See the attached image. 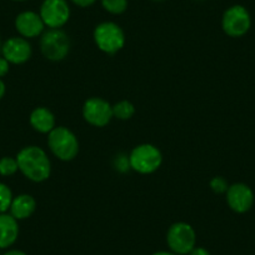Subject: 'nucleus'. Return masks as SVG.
Segmentation results:
<instances>
[{
	"label": "nucleus",
	"instance_id": "obj_18",
	"mask_svg": "<svg viewBox=\"0 0 255 255\" xmlns=\"http://www.w3.org/2000/svg\"><path fill=\"white\" fill-rule=\"evenodd\" d=\"M18 170H19V166H18V161H16V158L4 156V158L0 159V175L10 176V175H14Z\"/></svg>",
	"mask_w": 255,
	"mask_h": 255
},
{
	"label": "nucleus",
	"instance_id": "obj_28",
	"mask_svg": "<svg viewBox=\"0 0 255 255\" xmlns=\"http://www.w3.org/2000/svg\"><path fill=\"white\" fill-rule=\"evenodd\" d=\"M0 53H1V43H0Z\"/></svg>",
	"mask_w": 255,
	"mask_h": 255
},
{
	"label": "nucleus",
	"instance_id": "obj_17",
	"mask_svg": "<svg viewBox=\"0 0 255 255\" xmlns=\"http://www.w3.org/2000/svg\"><path fill=\"white\" fill-rule=\"evenodd\" d=\"M102 5L108 13L120 15L128 8V0H102Z\"/></svg>",
	"mask_w": 255,
	"mask_h": 255
},
{
	"label": "nucleus",
	"instance_id": "obj_19",
	"mask_svg": "<svg viewBox=\"0 0 255 255\" xmlns=\"http://www.w3.org/2000/svg\"><path fill=\"white\" fill-rule=\"evenodd\" d=\"M13 199V193H11L10 188L5 184L0 183V214H3L6 210L10 209Z\"/></svg>",
	"mask_w": 255,
	"mask_h": 255
},
{
	"label": "nucleus",
	"instance_id": "obj_23",
	"mask_svg": "<svg viewBox=\"0 0 255 255\" xmlns=\"http://www.w3.org/2000/svg\"><path fill=\"white\" fill-rule=\"evenodd\" d=\"M188 255H210V253L208 252L205 248H202V247H195L194 249L191 250L190 253H189Z\"/></svg>",
	"mask_w": 255,
	"mask_h": 255
},
{
	"label": "nucleus",
	"instance_id": "obj_22",
	"mask_svg": "<svg viewBox=\"0 0 255 255\" xmlns=\"http://www.w3.org/2000/svg\"><path fill=\"white\" fill-rule=\"evenodd\" d=\"M73 4L80 6V8H88V6L93 5L97 0H70Z\"/></svg>",
	"mask_w": 255,
	"mask_h": 255
},
{
	"label": "nucleus",
	"instance_id": "obj_11",
	"mask_svg": "<svg viewBox=\"0 0 255 255\" xmlns=\"http://www.w3.org/2000/svg\"><path fill=\"white\" fill-rule=\"evenodd\" d=\"M31 53V45L25 38L13 36L1 45L3 58H5L10 64L26 63L30 59Z\"/></svg>",
	"mask_w": 255,
	"mask_h": 255
},
{
	"label": "nucleus",
	"instance_id": "obj_7",
	"mask_svg": "<svg viewBox=\"0 0 255 255\" xmlns=\"http://www.w3.org/2000/svg\"><path fill=\"white\" fill-rule=\"evenodd\" d=\"M252 26V18L248 9L243 5H233L224 11L222 28L230 38H242Z\"/></svg>",
	"mask_w": 255,
	"mask_h": 255
},
{
	"label": "nucleus",
	"instance_id": "obj_14",
	"mask_svg": "<svg viewBox=\"0 0 255 255\" xmlns=\"http://www.w3.org/2000/svg\"><path fill=\"white\" fill-rule=\"evenodd\" d=\"M30 125L34 130L49 134L55 128V117L48 108H35L30 114Z\"/></svg>",
	"mask_w": 255,
	"mask_h": 255
},
{
	"label": "nucleus",
	"instance_id": "obj_4",
	"mask_svg": "<svg viewBox=\"0 0 255 255\" xmlns=\"http://www.w3.org/2000/svg\"><path fill=\"white\" fill-rule=\"evenodd\" d=\"M163 163L161 151L151 144H140L131 150L129 165L139 174H151L158 170Z\"/></svg>",
	"mask_w": 255,
	"mask_h": 255
},
{
	"label": "nucleus",
	"instance_id": "obj_26",
	"mask_svg": "<svg viewBox=\"0 0 255 255\" xmlns=\"http://www.w3.org/2000/svg\"><path fill=\"white\" fill-rule=\"evenodd\" d=\"M151 255H178V254H175V253H173V252H164L163 250V252H156Z\"/></svg>",
	"mask_w": 255,
	"mask_h": 255
},
{
	"label": "nucleus",
	"instance_id": "obj_10",
	"mask_svg": "<svg viewBox=\"0 0 255 255\" xmlns=\"http://www.w3.org/2000/svg\"><path fill=\"white\" fill-rule=\"evenodd\" d=\"M225 195L229 208L238 214L249 212L254 204V191L244 183H234L229 185Z\"/></svg>",
	"mask_w": 255,
	"mask_h": 255
},
{
	"label": "nucleus",
	"instance_id": "obj_6",
	"mask_svg": "<svg viewBox=\"0 0 255 255\" xmlns=\"http://www.w3.org/2000/svg\"><path fill=\"white\" fill-rule=\"evenodd\" d=\"M40 51L50 61H60L70 51V40L61 29H49L41 35Z\"/></svg>",
	"mask_w": 255,
	"mask_h": 255
},
{
	"label": "nucleus",
	"instance_id": "obj_20",
	"mask_svg": "<svg viewBox=\"0 0 255 255\" xmlns=\"http://www.w3.org/2000/svg\"><path fill=\"white\" fill-rule=\"evenodd\" d=\"M210 188L217 194H223V193H227L229 184H228V181L223 176H215L210 181Z\"/></svg>",
	"mask_w": 255,
	"mask_h": 255
},
{
	"label": "nucleus",
	"instance_id": "obj_12",
	"mask_svg": "<svg viewBox=\"0 0 255 255\" xmlns=\"http://www.w3.org/2000/svg\"><path fill=\"white\" fill-rule=\"evenodd\" d=\"M15 28L23 38L31 39L43 34L45 24L38 13L28 10L16 16Z\"/></svg>",
	"mask_w": 255,
	"mask_h": 255
},
{
	"label": "nucleus",
	"instance_id": "obj_24",
	"mask_svg": "<svg viewBox=\"0 0 255 255\" xmlns=\"http://www.w3.org/2000/svg\"><path fill=\"white\" fill-rule=\"evenodd\" d=\"M3 255H26V254L24 252H21V250L14 249V250H8V252L4 253Z\"/></svg>",
	"mask_w": 255,
	"mask_h": 255
},
{
	"label": "nucleus",
	"instance_id": "obj_21",
	"mask_svg": "<svg viewBox=\"0 0 255 255\" xmlns=\"http://www.w3.org/2000/svg\"><path fill=\"white\" fill-rule=\"evenodd\" d=\"M9 68H10V63L5 58L0 56V78L5 77L8 74Z\"/></svg>",
	"mask_w": 255,
	"mask_h": 255
},
{
	"label": "nucleus",
	"instance_id": "obj_5",
	"mask_svg": "<svg viewBox=\"0 0 255 255\" xmlns=\"http://www.w3.org/2000/svg\"><path fill=\"white\" fill-rule=\"evenodd\" d=\"M166 243L170 252L178 255H188L195 248L197 233L188 223H174L166 233Z\"/></svg>",
	"mask_w": 255,
	"mask_h": 255
},
{
	"label": "nucleus",
	"instance_id": "obj_13",
	"mask_svg": "<svg viewBox=\"0 0 255 255\" xmlns=\"http://www.w3.org/2000/svg\"><path fill=\"white\" fill-rule=\"evenodd\" d=\"M19 237L18 220L10 214H0V249H6L16 242Z\"/></svg>",
	"mask_w": 255,
	"mask_h": 255
},
{
	"label": "nucleus",
	"instance_id": "obj_8",
	"mask_svg": "<svg viewBox=\"0 0 255 255\" xmlns=\"http://www.w3.org/2000/svg\"><path fill=\"white\" fill-rule=\"evenodd\" d=\"M40 18L45 26L60 29L70 18V8L67 0H44L40 6Z\"/></svg>",
	"mask_w": 255,
	"mask_h": 255
},
{
	"label": "nucleus",
	"instance_id": "obj_9",
	"mask_svg": "<svg viewBox=\"0 0 255 255\" xmlns=\"http://www.w3.org/2000/svg\"><path fill=\"white\" fill-rule=\"evenodd\" d=\"M83 118L88 124L103 128L113 119V107L102 98H90L83 105Z\"/></svg>",
	"mask_w": 255,
	"mask_h": 255
},
{
	"label": "nucleus",
	"instance_id": "obj_1",
	"mask_svg": "<svg viewBox=\"0 0 255 255\" xmlns=\"http://www.w3.org/2000/svg\"><path fill=\"white\" fill-rule=\"evenodd\" d=\"M16 161L23 175L34 183H43L50 178L51 163L40 146L23 148L16 155Z\"/></svg>",
	"mask_w": 255,
	"mask_h": 255
},
{
	"label": "nucleus",
	"instance_id": "obj_3",
	"mask_svg": "<svg viewBox=\"0 0 255 255\" xmlns=\"http://www.w3.org/2000/svg\"><path fill=\"white\" fill-rule=\"evenodd\" d=\"M98 48L105 54H115L125 45V34L118 24L113 21H103L95 26L93 34Z\"/></svg>",
	"mask_w": 255,
	"mask_h": 255
},
{
	"label": "nucleus",
	"instance_id": "obj_15",
	"mask_svg": "<svg viewBox=\"0 0 255 255\" xmlns=\"http://www.w3.org/2000/svg\"><path fill=\"white\" fill-rule=\"evenodd\" d=\"M36 209V202L31 195L20 194L15 197L10 205V215L16 220L28 219Z\"/></svg>",
	"mask_w": 255,
	"mask_h": 255
},
{
	"label": "nucleus",
	"instance_id": "obj_27",
	"mask_svg": "<svg viewBox=\"0 0 255 255\" xmlns=\"http://www.w3.org/2000/svg\"><path fill=\"white\" fill-rule=\"evenodd\" d=\"M14 1H25V0H14Z\"/></svg>",
	"mask_w": 255,
	"mask_h": 255
},
{
	"label": "nucleus",
	"instance_id": "obj_29",
	"mask_svg": "<svg viewBox=\"0 0 255 255\" xmlns=\"http://www.w3.org/2000/svg\"><path fill=\"white\" fill-rule=\"evenodd\" d=\"M154 1H163V0H154Z\"/></svg>",
	"mask_w": 255,
	"mask_h": 255
},
{
	"label": "nucleus",
	"instance_id": "obj_25",
	"mask_svg": "<svg viewBox=\"0 0 255 255\" xmlns=\"http://www.w3.org/2000/svg\"><path fill=\"white\" fill-rule=\"evenodd\" d=\"M4 94H5V84H4V82L0 78V100L3 99Z\"/></svg>",
	"mask_w": 255,
	"mask_h": 255
},
{
	"label": "nucleus",
	"instance_id": "obj_16",
	"mask_svg": "<svg viewBox=\"0 0 255 255\" xmlns=\"http://www.w3.org/2000/svg\"><path fill=\"white\" fill-rule=\"evenodd\" d=\"M135 114V107L129 100H122L113 105V117L119 120H129Z\"/></svg>",
	"mask_w": 255,
	"mask_h": 255
},
{
	"label": "nucleus",
	"instance_id": "obj_2",
	"mask_svg": "<svg viewBox=\"0 0 255 255\" xmlns=\"http://www.w3.org/2000/svg\"><path fill=\"white\" fill-rule=\"evenodd\" d=\"M51 153L63 161H70L79 153V141L75 134L65 127H55L48 135Z\"/></svg>",
	"mask_w": 255,
	"mask_h": 255
}]
</instances>
